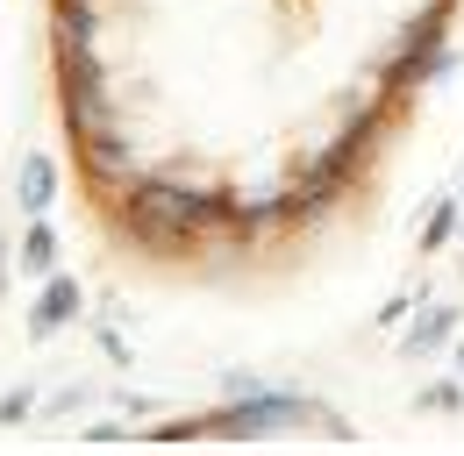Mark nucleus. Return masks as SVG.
I'll use <instances>...</instances> for the list:
<instances>
[{
    "label": "nucleus",
    "instance_id": "f257e3e1",
    "mask_svg": "<svg viewBox=\"0 0 464 456\" xmlns=\"http://www.w3.org/2000/svg\"><path fill=\"white\" fill-rule=\"evenodd\" d=\"M450 0H51L79 193L158 257H265L336 214L429 86Z\"/></svg>",
    "mask_w": 464,
    "mask_h": 456
}]
</instances>
